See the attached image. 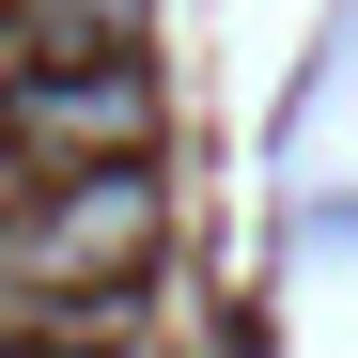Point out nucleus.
<instances>
[{
  "label": "nucleus",
  "mask_w": 358,
  "mask_h": 358,
  "mask_svg": "<svg viewBox=\"0 0 358 358\" xmlns=\"http://www.w3.org/2000/svg\"><path fill=\"white\" fill-rule=\"evenodd\" d=\"M141 141H156L141 63H16V78H0V156H16V171H109Z\"/></svg>",
  "instance_id": "obj_1"
},
{
  "label": "nucleus",
  "mask_w": 358,
  "mask_h": 358,
  "mask_svg": "<svg viewBox=\"0 0 358 358\" xmlns=\"http://www.w3.org/2000/svg\"><path fill=\"white\" fill-rule=\"evenodd\" d=\"M16 47H31V63H125V47H141V0H16Z\"/></svg>",
  "instance_id": "obj_2"
},
{
  "label": "nucleus",
  "mask_w": 358,
  "mask_h": 358,
  "mask_svg": "<svg viewBox=\"0 0 358 358\" xmlns=\"http://www.w3.org/2000/svg\"><path fill=\"white\" fill-rule=\"evenodd\" d=\"M0 16H16V0H0Z\"/></svg>",
  "instance_id": "obj_3"
}]
</instances>
